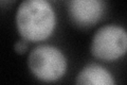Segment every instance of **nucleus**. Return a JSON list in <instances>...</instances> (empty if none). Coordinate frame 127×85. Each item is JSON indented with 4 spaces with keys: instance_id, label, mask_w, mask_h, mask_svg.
<instances>
[{
    "instance_id": "obj_4",
    "label": "nucleus",
    "mask_w": 127,
    "mask_h": 85,
    "mask_svg": "<svg viewBox=\"0 0 127 85\" xmlns=\"http://www.w3.org/2000/svg\"><path fill=\"white\" fill-rule=\"evenodd\" d=\"M66 5L70 20L79 28L94 26L106 10V3L101 0H71Z\"/></svg>"
},
{
    "instance_id": "obj_2",
    "label": "nucleus",
    "mask_w": 127,
    "mask_h": 85,
    "mask_svg": "<svg viewBox=\"0 0 127 85\" xmlns=\"http://www.w3.org/2000/svg\"><path fill=\"white\" fill-rule=\"evenodd\" d=\"M28 68L35 79L43 83H54L66 75L68 60L56 46L41 44L28 55Z\"/></svg>"
},
{
    "instance_id": "obj_6",
    "label": "nucleus",
    "mask_w": 127,
    "mask_h": 85,
    "mask_svg": "<svg viewBox=\"0 0 127 85\" xmlns=\"http://www.w3.org/2000/svg\"><path fill=\"white\" fill-rule=\"evenodd\" d=\"M28 48H29V44L23 38H20L14 44V50L17 54H25L28 51Z\"/></svg>"
},
{
    "instance_id": "obj_1",
    "label": "nucleus",
    "mask_w": 127,
    "mask_h": 85,
    "mask_svg": "<svg viewBox=\"0 0 127 85\" xmlns=\"http://www.w3.org/2000/svg\"><path fill=\"white\" fill-rule=\"evenodd\" d=\"M56 13L47 0H25L18 5L15 25L20 37L27 42H42L56 28Z\"/></svg>"
},
{
    "instance_id": "obj_5",
    "label": "nucleus",
    "mask_w": 127,
    "mask_h": 85,
    "mask_svg": "<svg viewBox=\"0 0 127 85\" xmlns=\"http://www.w3.org/2000/svg\"><path fill=\"white\" fill-rule=\"evenodd\" d=\"M74 85H117V82L106 67L97 63H88L77 72Z\"/></svg>"
},
{
    "instance_id": "obj_3",
    "label": "nucleus",
    "mask_w": 127,
    "mask_h": 85,
    "mask_svg": "<svg viewBox=\"0 0 127 85\" xmlns=\"http://www.w3.org/2000/svg\"><path fill=\"white\" fill-rule=\"evenodd\" d=\"M93 58L102 62H116L127 54V29L117 23L105 25L94 32L90 43Z\"/></svg>"
}]
</instances>
